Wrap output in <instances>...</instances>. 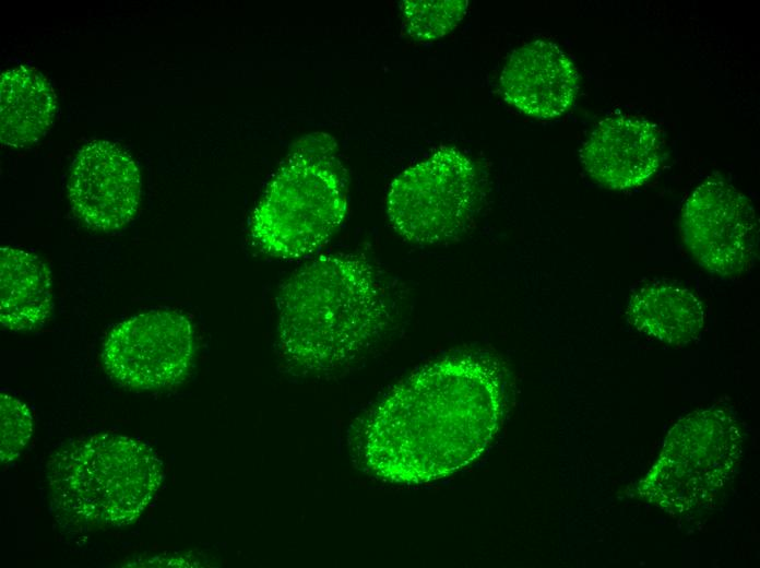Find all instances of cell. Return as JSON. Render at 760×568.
Returning a JSON list of instances; mask_svg holds the SVG:
<instances>
[{"instance_id": "obj_1", "label": "cell", "mask_w": 760, "mask_h": 568, "mask_svg": "<svg viewBox=\"0 0 760 568\" xmlns=\"http://www.w3.org/2000/svg\"><path fill=\"white\" fill-rule=\"evenodd\" d=\"M502 406V376L491 360L462 356L428 365L373 410L365 431L367 463L395 483L448 476L485 451Z\"/></svg>"}, {"instance_id": "obj_2", "label": "cell", "mask_w": 760, "mask_h": 568, "mask_svg": "<svg viewBox=\"0 0 760 568\" xmlns=\"http://www.w3.org/2000/svg\"><path fill=\"white\" fill-rule=\"evenodd\" d=\"M283 356L309 371L345 364L388 326L390 307L372 265L329 253L286 279L276 297Z\"/></svg>"}, {"instance_id": "obj_3", "label": "cell", "mask_w": 760, "mask_h": 568, "mask_svg": "<svg viewBox=\"0 0 760 568\" xmlns=\"http://www.w3.org/2000/svg\"><path fill=\"white\" fill-rule=\"evenodd\" d=\"M47 468L55 507L93 526L130 524L164 480L163 464L147 445L107 433L64 445Z\"/></svg>"}, {"instance_id": "obj_4", "label": "cell", "mask_w": 760, "mask_h": 568, "mask_svg": "<svg viewBox=\"0 0 760 568\" xmlns=\"http://www.w3.org/2000/svg\"><path fill=\"white\" fill-rule=\"evenodd\" d=\"M346 211L345 187L332 164L296 154L268 185L251 218V236L271 257L299 259L329 241Z\"/></svg>"}, {"instance_id": "obj_5", "label": "cell", "mask_w": 760, "mask_h": 568, "mask_svg": "<svg viewBox=\"0 0 760 568\" xmlns=\"http://www.w3.org/2000/svg\"><path fill=\"white\" fill-rule=\"evenodd\" d=\"M740 450L731 414L716 407L692 413L670 430L638 495L670 512L696 509L729 480Z\"/></svg>"}, {"instance_id": "obj_6", "label": "cell", "mask_w": 760, "mask_h": 568, "mask_svg": "<svg viewBox=\"0 0 760 568\" xmlns=\"http://www.w3.org/2000/svg\"><path fill=\"white\" fill-rule=\"evenodd\" d=\"M480 197V178L472 159L455 147H441L394 178L387 214L406 240L440 245L465 233Z\"/></svg>"}, {"instance_id": "obj_7", "label": "cell", "mask_w": 760, "mask_h": 568, "mask_svg": "<svg viewBox=\"0 0 760 568\" xmlns=\"http://www.w3.org/2000/svg\"><path fill=\"white\" fill-rule=\"evenodd\" d=\"M194 352L193 327L181 312L155 309L117 323L107 334L102 360L107 374L131 389L178 383Z\"/></svg>"}, {"instance_id": "obj_8", "label": "cell", "mask_w": 760, "mask_h": 568, "mask_svg": "<svg viewBox=\"0 0 760 568\" xmlns=\"http://www.w3.org/2000/svg\"><path fill=\"white\" fill-rule=\"evenodd\" d=\"M679 230L694 260L713 274H740L757 256L756 211L745 194L721 178H710L691 192L681 209Z\"/></svg>"}, {"instance_id": "obj_9", "label": "cell", "mask_w": 760, "mask_h": 568, "mask_svg": "<svg viewBox=\"0 0 760 568\" xmlns=\"http://www.w3.org/2000/svg\"><path fill=\"white\" fill-rule=\"evenodd\" d=\"M68 196L76 215L90 227L105 232L119 229L138 212L139 168L116 143L88 142L72 163Z\"/></svg>"}, {"instance_id": "obj_10", "label": "cell", "mask_w": 760, "mask_h": 568, "mask_svg": "<svg viewBox=\"0 0 760 568\" xmlns=\"http://www.w3.org/2000/svg\"><path fill=\"white\" fill-rule=\"evenodd\" d=\"M507 103L520 111L553 119L574 102L579 76L570 58L553 42L536 39L515 49L500 75Z\"/></svg>"}, {"instance_id": "obj_11", "label": "cell", "mask_w": 760, "mask_h": 568, "mask_svg": "<svg viewBox=\"0 0 760 568\" xmlns=\"http://www.w3.org/2000/svg\"><path fill=\"white\" fill-rule=\"evenodd\" d=\"M662 143L652 122L629 115L603 119L580 151L587 175L609 189H629L648 181L661 163Z\"/></svg>"}, {"instance_id": "obj_12", "label": "cell", "mask_w": 760, "mask_h": 568, "mask_svg": "<svg viewBox=\"0 0 760 568\" xmlns=\"http://www.w3.org/2000/svg\"><path fill=\"white\" fill-rule=\"evenodd\" d=\"M52 308L50 271L35 255L20 248L0 249V322L13 331L43 324Z\"/></svg>"}, {"instance_id": "obj_13", "label": "cell", "mask_w": 760, "mask_h": 568, "mask_svg": "<svg viewBox=\"0 0 760 568\" xmlns=\"http://www.w3.org/2000/svg\"><path fill=\"white\" fill-rule=\"evenodd\" d=\"M56 97L48 80L35 68L19 66L0 78L1 143L22 147L36 142L49 129Z\"/></svg>"}, {"instance_id": "obj_14", "label": "cell", "mask_w": 760, "mask_h": 568, "mask_svg": "<svg viewBox=\"0 0 760 568\" xmlns=\"http://www.w3.org/2000/svg\"><path fill=\"white\" fill-rule=\"evenodd\" d=\"M630 323L663 343L682 346L693 341L704 323V310L689 289L664 283L648 284L631 297Z\"/></svg>"}, {"instance_id": "obj_15", "label": "cell", "mask_w": 760, "mask_h": 568, "mask_svg": "<svg viewBox=\"0 0 760 568\" xmlns=\"http://www.w3.org/2000/svg\"><path fill=\"white\" fill-rule=\"evenodd\" d=\"M466 0H409L401 4L406 33L419 42H431L451 32L463 19Z\"/></svg>"}, {"instance_id": "obj_16", "label": "cell", "mask_w": 760, "mask_h": 568, "mask_svg": "<svg viewBox=\"0 0 760 568\" xmlns=\"http://www.w3.org/2000/svg\"><path fill=\"white\" fill-rule=\"evenodd\" d=\"M33 417L28 407L19 399L0 394V459L1 464L16 460L33 434Z\"/></svg>"}]
</instances>
